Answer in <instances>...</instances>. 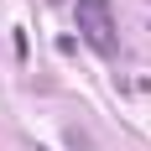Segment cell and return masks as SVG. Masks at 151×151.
Listing matches in <instances>:
<instances>
[{
  "mask_svg": "<svg viewBox=\"0 0 151 151\" xmlns=\"http://www.w3.org/2000/svg\"><path fill=\"white\" fill-rule=\"evenodd\" d=\"M78 31H83V42H89L99 58H115V52H120V37H115V11H109V0H78Z\"/></svg>",
  "mask_w": 151,
  "mask_h": 151,
  "instance_id": "obj_1",
  "label": "cell"
},
{
  "mask_svg": "<svg viewBox=\"0 0 151 151\" xmlns=\"http://www.w3.org/2000/svg\"><path fill=\"white\" fill-rule=\"evenodd\" d=\"M63 141H68V146H73V151H94V141L83 136L78 125H68V130H63Z\"/></svg>",
  "mask_w": 151,
  "mask_h": 151,
  "instance_id": "obj_2",
  "label": "cell"
},
{
  "mask_svg": "<svg viewBox=\"0 0 151 151\" xmlns=\"http://www.w3.org/2000/svg\"><path fill=\"white\" fill-rule=\"evenodd\" d=\"M47 5H58V0H47Z\"/></svg>",
  "mask_w": 151,
  "mask_h": 151,
  "instance_id": "obj_3",
  "label": "cell"
}]
</instances>
